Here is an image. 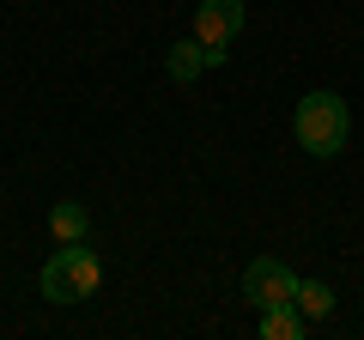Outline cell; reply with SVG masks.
I'll return each instance as SVG.
<instances>
[{"instance_id":"cell-1","label":"cell","mask_w":364,"mask_h":340,"mask_svg":"<svg viewBox=\"0 0 364 340\" xmlns=\"http://www.w3.org/2000/svg\"><path fill=\"white\" fill-rule=\"evenodd\" d=\"M291 134L310 158H340L352 140V110L340 92H304L298 110H291Z\"/></svg>"},{"instance_id":"cell-2","label":"cell","mask_w":364,"mask_h":340,"mask_svg":"<svg viewBox=\"0 0 364 340\" xmlns=\"http://www.w3.org/2000/svg\"><path fill=\"white\" fill-rule=\"evenodd\" d=\"M37 286H43L49 304H85L91 292L104 286V262H97V249H85V237H79V243H61L49 262H43Z\"/></svg>"},{"instance_id":"cell-3","label":"cell","mask_w":364,"mask_h":340,"mask_svg":"<svg viewBox=\"0 0 364 340\" xmlns=\"http://www.w3.org/2000/svg\"><path fill=\"white\" fill-rule=\"evenodd\" d=\"M243 0H200L195 6V43L207 49V67L231 61V43L243 37Z\"/></svg>"},{"instance_id":"cell-4","label":"cell","mask_w":364,"mask_h":340,"mask_svg":"<svg viewBox=\"0 0 364 340\" xmlns=\"http://www.w3.org/2000/svg\"><path fill=\"white\" fill-rule=\"evenodd\" d=\"M243 298L255 304V310L291 304V298H298V267L279 262V255H255V262L243 267Z\"/></svg>"},{"instance_id":"cell-5","label":"cell","mask_w":364,"mask_h":340,"mask_svg":"<svg viewBox=\"0 0 364 340\" xmlns=\"http://www.w3.org/2000/svg\"><path fill=\"white\" fill-rule=\"evenodd\" d=\"M310 334V316L298 310V304H273V310H261V340H304Z\"/></svg>"},{"instance_id":"cell-6","label":"cell","mask_w":364,"mask_h":340,"mask_svg":"<svg viewBox=\"0 0 364 340\" xmlns=\"http://www.w3.org/2000/svg\"><path fill=\"white\" fill-rule=\"evenodd\" d=\"M49 231H55V243H79V237H91L85 201H55V207H49Z\"/></svg>"},{"instance_id":"cell-7","label":"cell","mask_w":364,"mask_h":340,"mask_svg":"<svg viewBox=\"0 0 364 340\" xmlns=\"http://www.w3.org/2000/svg\"><path fill=\"white\" fill-rule=\"evenodd\" d=\"M164 73L176 79V85H195V79L207 73V49H200L195 37H188V43H176V49L164 55Z\"/></svg>"},{"instance_id":"cell-8","label":"cell","mask_w":364,"mask_h":340,"mask_svg":"<svg viewBox=\"0 0 364 340\" xmlns=\"http://www.w3.org/2000/svg\"><path fill=\"white\" fill-rule=\"evenodd\" d=\"M291 304H298V310L310 316V328H316V322L334 316V286H328V280H298V298Z\"/></svg>"}]
</instances>
